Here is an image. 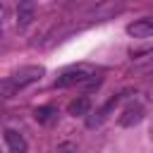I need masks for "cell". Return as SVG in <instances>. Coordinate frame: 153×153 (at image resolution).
Instances as JSON below:
<instances>
[{
  "label": "cell",
  "instance_id": "obj_1",
  "mask_svg": "<svg viewBox=\"0 0 153 153\" xmlns=\"http://www.w3.org/2000/svg\"><path fill=\"white\" fill-rule=\"evenodd\" d=\"M96 72H93V67H88V65H76V67H69V69H65L55 81H53V86L55 88H67V86H81L84 81H88L91 76H93Z\"/></svg>",
  "mask_w": 153,
  "mask_h": 153
},
{
  "label": "cell",
  "instance_id": "obj_2",
  "mask_svg": "<svg viewBox=\"0 0 153 153\" xmlns=\"http://www.w3.org/2000/svg\"><path fill=\"white\" fill-rule=\"evenodd\" d=\"M45 74V69L41 67V65H26V67H19L17 72H12V81L17 84V88L22 91V88H26V86H31V84H36L41 76Z\"/></svg>",
  "mask_w": 153,
  "mask_h": 153
},
{
  "label": "cell",
  "instance_id": "obj_3",
  "mask_svg": "<svg viewBox=\"0 0 153 153\" xmlns=\"http://www.w3.org/2000/svg\"><path fill=\"white\" fill-rule=\"evenodd\" d=\"M141 120H143V105H141V103H129V105L120 112L117 124H120V127H134V124H139Z\"/></svg>",
  "mask_w": 153,
  "mask_h": 153
},
{
  "label": "cell",
  "instance_id": "obj_4",
  "mask_svg": "<svg viewBox=\"0 0 153 153\" xmlns=\"http://www.w3.org/2000/svg\"><path fill=\"white\" fill-rule=\"evenodd\" d=\"M127 33L131 38H151L153 36V17H141L127 24Z\"/></svg>",
  "mask_w": 153,
  "mask_h": 153
},
{
  "label": "cell",
  "instance_id": "obj_5",
  "mask_svg": "<svg viewBox=\"0 0 153 153\" xmlns=\"http://www.w3.org/2000/svg\"><path fill=\"white\" fill-rule=\"evenodd\" d=\"M2 139H5V143H7V151L10 153H26V139L17 131V129H5L2 131Z\"/></svg>",
  "mask_w": 153,
  "mask_h": 153
},
{
  "label": "cell",
  "instance_id": "obj_6",
  "mask_svg": "<svg viewBox=\"0 0 153 153\" xmlns=\"http://www.w3.org/2000/svg\"><path fill=\"white\" fill-rule=\"evenodd\" d=\"M36 19V2L33 0H19L17 5V24L19 26H29Z\"/></svg>",
  "mask_w": 153,
  "mask_h": 153
},
{
  "label": "cell",
  "instance_id": "obj_7",
  "mask_svg": "<svg viewBox=\"0 0 153 153\" xmlns=\"http://www.w3.org/2000/svg\"><path fill=\"white\" fill-rule=\"evenodd\" d=\"M57 108H53V105H38L36 110H33V120L38 122V124H45V127H50V124H55L57 122Z\"/></svg>",
  "mask_w": 153,
  "mask_h": 153
},
{
  "label": "cell",
  "instance_id": "obj_8",
  "mask_svg": "<svg viewBox=\"0 0 153 153\" xmlns=\"http://www.w3.org/2000/svg\"><path fill=\"white\" fill-rule=\"evenodd\" d=\"M88 110H91V100H88L86 96H76V98H72L69 105H67V112H69L72 117H86Z\"/></svg>",
  "mask_w": 153,
  "mask_h": 153
},
{
  "label": "cell",
  "instance_id": "obj_9",
  "mask_svg": "<svg viewBox=\"0 0 153 153\" xmlns=\"http://www.w3.org/2000/svg\"><path fill=\"white\" fill-rule=\"evenodd\" d=\"M117 100H120V96H112V98H110V100H108L100 110H96V115H93V117H88V120H86V124H88L91 129H93V127H98V124H100V122L110 115V110L115 108V103H117Z\"/></svg>",
  "mask_w": 153,
  "mask_h": 153
},
{
  "label": "cell",
  "instance_id": "obj_10",
  "mask_svg": "<svg viewBox=\"0 0 153 153\" xmlns=\"http://www.w3.org/2000/svg\"><path fill=\"white\" fill-rule=\"evenodd\" d=\"M19 88H17V84L7 76V79H0V98H12L14 93H17Z\"/></svg>",
  "mask_w": 153,
  "mask_h": 153
},
{
  "label": "cell",
  "instance_id": "obj_11",
  "mask_svg": "<svg viewBox=\"0 0 153 153\" xmlns=\"http://www.w3.org/2000/svg\"><path fill=\"white\" fill-rule=\"evenodd\" d=\"M57 153H76V146H74V143H62V146L57 148Z\"/></svg>",
  "mask_w": 153,
  "mask_h": 153
},
{
  "label": "cell",
  "instance_id": "obj_12",
  "mask_svg": "<svg viewBox=\"0 0 153 153\" xmlns=\"http://www.w3.org/2000/svg\"><path fill=\"white\" fill-rule=\"evenodd\" d=\"M148 139H151V143H153V122L148 124Z\"/></svg>",
  "mask_w": 153,
  "mask_h": 153
},
{
  "label": "cell",
  "instance_id": "obj_13",
  "mask_svg": "<svg viewBox=\"0 0 153 153\" xmlns=\"http://www.w3.org/2000/svg\"><path fill=\"white\" fill-rule=\"evenodd\" d=\"M2 17H5V10L0 7V26H2Z\"/></svg>",
  "mask_w": 153,
  "mask_h": 153
}]
</instances>
